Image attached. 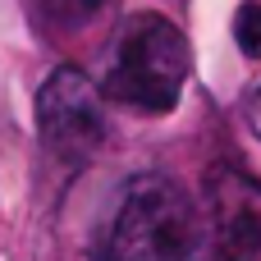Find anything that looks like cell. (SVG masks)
Segmentation results:
<instances>
[{
    "label": "cell",
    "mask_w": 261,
    "mask_h": 261,
    "mask_svg": "<svg viewBox=\"0 0 261 261\" xmlns=\"http://www.w3.org/2000/svg\"><path fill=\"white\" fill-rule=\"evenodd\" d=\"M243 115H248V128L261 138V83L252 87V96H248V106H243Z\"/></svg>",
    "instance_id": "52a82bcc"
},
{
    "label": "cell",
    "mask_w": 261,
    "mask_h": 261,
    "mask_svg": "<svg viewBox=\"0 0 261 261\" xmlns=\"http://www.w3.org/2000/svg\"><path fill=\"white\" fill-rule=\"evenodd\" d=\"M197 243V206L170 174H133L101 229V261H184Z\"/></svg>",
    "instance_id": "7a4b0ae2"
},
{
    "label": "cell",
    "mask_w": 261,
    "mask_h": 261,
    "mask_svg": "<svg viewBox=\"0 0 261 261\" xmlns=\"http://www.w3.org/2000/svg\"><path fill=\"white\" fill-rule=\"evenodd\" d=\"M188 83V37L165 14H128L106 50L101 96L138 115H165Z\"/></svg>",
    "instance_id": "6da1fadb"
},
{
    "label": "cell",
    "mask_w": 261,
    "mask_h": 261,
    "mask_svg": "<svg viewBox=\"0 0 261 261\" xmlns=\"http://www.w3.org/2000/svg\"><path fill=\"white\" fill-rule=\"evenodd\" d=\"M234 41H239V50L243 55H261V5L257 0H248V5H239V14H234Z\"/></svg>",
    "instance_id": "8992f818"
},
{
    "label": "cell",
    "mask_w": 261,
    "mask_h": 261,
    "mask_svg": "<svg viewBox=\"0 0 261 261\" xmlns=\"http://www.w3.org/2000/svg\"><path fill=\"white\" fill-rule=\"evenodd\" d=\"M41 5V18L55 28V32H78V28H87L110 0H37Z\"/></svg>",
    "instance_id": "5b68a950"
},
{
    "label": "cell",
    "mask_w": 261,
    "mask_h": 261,
    "mask_svg": "<svg viewBox=\"0 0 261 261\" xmlns=\"http://www.w3.org/2000/svg\"><path fill=\"white\" fill-rule=\"evenodd\" d=\"M206 243L229 261L261 252V179L239 165H216L206 174Z\"/></svg>",
    "instance_id": "277c9868"
},
{
    "label": "cell",
    "mask_w": 261,
    "mask_h": 261,
    "mask_svg": "<svg viewBox=\"0 0 261 261\" xmlns=\"http://www.w3.org/2000/svg\"><path fill=\"white\" fill-rule=\"evenodd\" d=\"M37 133L60 165H83L106 138V96L78 69H55L37 92Z\"/></svg>",
    "instance_id": "3957f363"
}]
</instances>
